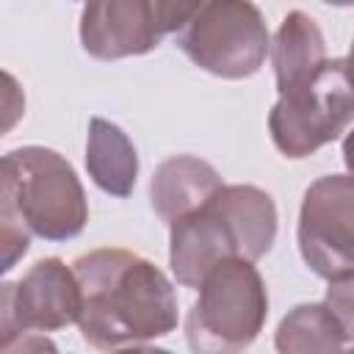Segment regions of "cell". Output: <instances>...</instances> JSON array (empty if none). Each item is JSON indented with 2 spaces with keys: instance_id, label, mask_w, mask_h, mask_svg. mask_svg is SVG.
<instances>
[{
  "instance_id": "cell-11",
  "label": "cell",
  "mask_w": 354,
  "mask_h": 354,
  "mask_svg": "<svg viewBox=\"0 0 354 354\" xmlns=\"http://www.w3.org/2000/svg\"><path fill=\"white\" fill-rule=\"evenodd\" d=\"M326 44L315 19L304 11H288L271 41V64L277 91L290 94L307 86L326 66Z\"/></svg>"
},
{
  "instance_id": "cell-15",
  "label": "cell",
  "mask_w": 354,
  "mask_h": 354,
  "mask_svg": "<svg viewBox=\"0 0 354 354\" xmlns=\"http://www.w3.org/2000/svg\"><path fill=\"white\" fill-rule=\"evenodd\" d=\"M0 354H58L55 343L39 332H19L0 340Z\"/></svg>"
},
{
  "instance_id": "cell-13",
  "label": "cell",
  "mask_w": 354,
  "mask_h": 354,
  "mask_svg": "<svg viewBox=\"0 0 354 354\" xmlns=\"http://www.w3.org/2000/svg\"><path fill=\"white\" fill-rule=\"evenodd\" d=\"M346 335L324 301H307L288 310L274 332L277 354H343Z\"/></svg>"
},
{
  "instance_id": "cell-9",
  "label": "cell",
  "mask_w": 354,
  "mask_h": 354,
  "mask_svg": "<svg viewBox=\"0 0 354 354\" xmlns=\"http://www.w3.org/2000/svg\"><path fill=\"white\" fill-rule=\"evenodd\" d=\"M83 310L75 268L58 257L36 260L22 279L0 288V340L19 332H55L77 324Z\"/></svg>"
},
{
  "instance_id": "cell-19",
  "label": "cell",
  "mask_w": 354,
  "mask_h": 354,
  "mask_svg": "<svg viewBox=\"0 0 354 354\" xmlns=\"http://www.w3.org/2000/svg\"><path fill=\"white\" fill-rule=\"evenodd\" d=\"M343 354H354V348H348V351H343Z\"/></svg>"
},
{
  "instance_id": "cell-18",
  "label": "cell",
  "mask_w": 354,
  "mask_h": 354,
  "mask_svg": "<svg viewBox=\"0 0 354 354\" xmlns=\"http://www.w3.org/2000/svg\"><path fill=\"white\" fill-rule=\"evenodd\" d=\"M343 64H346V77H348V83L354 88V39H351V47H348V55L343 58Z\"/></svg>"
},
{
  "instance_id": "cell-5",
  "label": "cell",
  "mask_w": 354,
  "mask_h": 354,
  "mask_svg": "<svg viewBox=\"0 0 354 354\" xmlns=\"http://www.w3.org/2000/svg\"><path fill=\"white\" fill-rule=\"evenodd\" d=\"M174 41L199 69L221 80L252 77L271 53L266 19L246 0L199 3Z\"/></svg>"
},
{
  "instance_id": "cell-6",
  "label": "cell",
  "mask_w": 354,
  "mask_h": 354,
  "mask_svg": "<svg viewBox=\"0 0 354 354\" xmlns=\"http://www.w3.org/2000/svg\"><path fill=\"white\" fill-rule=\"evenodd\" d=\"M351 122L354 88L343 58H332L307 86L277 97L268 113V133L285 158H307L340 138Z\"/></svg>"
},
{
  "instance_id": "cell-16",
  "label": "cell",
  "mask_w": 354,
  "mask_h": 354,
  "mask_svg": "<svg viewBox=\"0 0 354 354\" xmlns=\"http://www.w3.org/2000/svg\"><path fill=\"white\" fill-rule=\"evenodd\" d=\"M343 163H346V169H348V174L354 177V127L346 133V138H343Z\"/></svg>"
},
{
  "instance_id": "cell-4",
  "label": "cell",
  "mask_w": 354,
  "mask_h": 354,
  "mask_svg": "<svg viewBox=\"0 0 354 354\" xmlns=\"http://www.w3.org/2000/svg\"><path fill=\"white\" fill-rule=\"evenodd\" d=\"M196 290L185 318L188 348L194 354H243L268 318V290L254 263H218Z\"/></svg>"
},
{
  "instance_id": "cell-12",
  "label": "cell",
  "mask_w": 354,
  "mask_h": 354,
  "mask_svg": "<svg viewBox=\"0 0 354 354\" xmlns=\"http://www.w3.org/2000/svg\"><path fill=\"white\" fill-rule=\"evenodd\" d=\"M86 169L100 191L119 199L130 196L138 180V152L130 136L119 124L94 116L86 133Z\"/></svg>"
},
{
  "instance_id": "cell-7",
  "label": "cell",
  "mask_w": 354,
  "mask_h": 354,
  "mask_svg": "<svg viewBox=\"0 0 354 354\" xmlns=\"http://www.w3.org/2000/svg\"><path fill=\"white\" fill-rule=\"evenodd\" d=\"M199 3L174 0H97L80 11V44L97 61L144 55L166 33H180Z\"/></svg>"
},
{
  "instance_id": "cell-14",
  "label": "cell",
  "mask_w": 354,
  "mask_h": 354,
  "mask_svg": "<svg viewBox=\"0 0 354 354\" xmlns=\"http://www.w3.org/2000/svg\"><path fill=\"white\" fill-rule=\"evenodd\" d=\"M324 304L335 315V321L340 324L346 340H354V274L332 279L326 288Z\"/></svg>"
},
{
  "instance_id": "cell-1",
  "label": "cell",
  "mask_w": 354,
  "mask_h": 354,
  "mask_svg": "<svg viewBox=\"0 0 354 354\" xmlns=\"http://www.w3.org/2000/svg\"><path fill=\"white\" fill-rule=\"evenodd\" d=\"M72 268L83 293L77 326L88 346L122 351L174 332L177 293L152 260L102 246L80 254Z\"/></svg>"
},
{
  "instance_id": "cell-10",
  "label": "cell",
  "mask_w": 354,
  "mask_h": 354,
  "mask_svg": "<svg viewBox=\"0 0 354 354\" xmlns=\"http://www.w3.org/2000/svg\"><path fill=\"white\" fill-rule=\"evenodd\" d=\"M221 188L224 183L207 160L194 155H171L149 180V205L155 216L171 227L174 221L196 213Z\"/></svg>"
},
{
  "instance_id": "cell-17",
  "label": "cell",
  "mask_w": 354,
  "mask_h": 354,
  "mask_svg": "<svg viewBox=\"0 0 354 354\" xmlns=\"http://www.w3.org/2000/svg\"><path fill=\"white\" fill-rule=\"evenodd\" d=\"M116 354H171V351L158 348V346H130V348H122Z\"/></svg>"
},
{
  "instance_id": "cell-3",
  "label": "cell",
  "mask_w": 354,
  "mask_h": 354,
  "mask_svg": "<svg viewBox=\"0 0 354 354\" xmlns=\"http://www.w3.org/2000/svg\"><path fill=\"white\" fill-rule=\"evenodd\" d=\"M277 238V205L257 185H224L196 213L169 227V266L180 285L199 288L227 260H260Z\"/></svg>"
},
{
  "instance_id": "cell-2",
  "label": "cell",
  "mask_w": 354,
  "mask_h": 354,
  "mask_svg": "<svg viewBox=\"0 0 354 354\" xmlns=\"http://www.w3.org/2000/svg\"><path fill=\"white\" fill-rule=\"evenodd\" d=\"M88 221V202L72 163L50 147H17L0 160V271L28 252L30 235L72 241Z\"/></svg>"
},
{
  "instance_id": "cell-8",
  "label": "cell",
  "mask_w": 354,
  "mask_h": 354,
  "mask_svg": "<svg viewBox=\"0 0 354 354\" xmlns=\"http://www.w3.org/2000/svg\"><path fill=\"white\" fill-rule=\"evenodd\" d=\"M296 241L307 268L324 279L354 274V177L324 174L307 185Z\"/></svg>"
}]
</instances>
